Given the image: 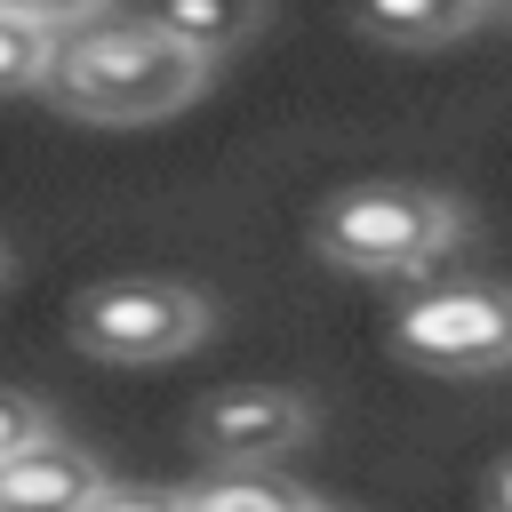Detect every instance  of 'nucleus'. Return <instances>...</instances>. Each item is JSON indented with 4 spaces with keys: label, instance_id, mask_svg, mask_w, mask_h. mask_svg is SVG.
Returning <instances> with one entry per match:
<instances>
[{
    "label": "nucleus",
    "instance_id": "obj_1",
    "mask_svg": "<svg viewBox=\"0 0 512 512\" xmlns=\"http://www.w3.org/2000/svg\"><path fill=\"white\" fill-rule=\"evenodd\" d=\"M208 72L216 64H200L168 24H152V16H96L80 32H56L40 96L64 104L72 120H96V128H144V120L184 112L208 88Z\"/></svg>",
    "mask_w": 512,
    "mask_h": 512
},
{
    "label": "nucleus",
    "instance_id": "obj_2",
    "mask_svg": "<svg viewBox=\"0 0 512 512\" xmlns=\"http://www.w3.org/2000/svg\"><path fill=\"white\" fill-rule=\"evenodd\" d=\"M464 240V208L432 184H352L312 216V248L360 280H424Z\"/></svg>",
    "mask_w": 512,
    "mask_h": 512
},
{
    "label": "nucleus",
    "instance_id": "obj_3",
    "mask_svg": "<svg viewBox=\"0 0 512 512\" xmlns=\"http://www.w3.org/2000/svg\"><path fill=\"white\" fill-rule=\"evenodd\" d=\"M392 352L416 360L424 376H496L512 368V288L504 280H424L392 312Z\"/></svg>",
    "mask_w": 512,
    "mask_h": 512
},
{
    "label": "nucleus",
    "instance_id": "obj_4",
    "mask_svg": "<svg viewBox=\"0 0 512 512\" xmlns=\"http://www.w3.org/2000/svg\"><path fill=\"white\" fill-rule=\"evenodd\" d=\"M208 296L184 288V280H152V272H128V280H96L72 296V344L88 360H120V368H152V360H184L200 336H208Z\"/></svg>",
    "mask_w": 512,
    "mask_h": 512
},
{
    "label": "nucleus",
    "instance_id": "obj_5",
    "mask_svg": "<svg viewBox=\"0 0 512 512\" xmlns=\"http://www.w3.org/2000/svg\"><path fill=\"white\" fill-rule=\"evenodd\" d=\"M192 440L216 456V464H280L288 448L312 440V408L280 384H232L216 400H200L192 416Z\"/></svg>",
    "mask_w": 512,
    "mask_h": 512
},
{
    "label": "nucleus",
    "instance_id": "obj_6",
    "mask_svg": "<svg viewBox=\"0 0 512 512\" xmlns=\"http://www.w3.org/2000/svg\"><path fill=\"white\" fill-rule=\"evenodd\" d=\"M104 488L112 480H104L96 448H72L56 432L40 448H24V456L0 464V512H88Z\"/></svg>",
    "mask_w": 512,
    "mask_h": 512
},
{
    "label": "nucleus",
    "instance_id": "obj_7",
    "mask_svg": "<svg viewBox=\"0 0 512 512\" xmlns=\"http://www.w3.org/2000/svg\"><path fill=\"white\" fill-rule=\"evenodd\" d=\"M344 16L384 48H448L488 16V0H344Z\"/></svg>",
    "mask_w": 512,
    "mask_h": 512
},
{
    "label": "nucleus",
    "instance_id": "obj_8",
    "mask_svg": "<svg viewBox=\"0 0 512 512\" xmlns=\"http://www.w3.org/2000/svg\"><path fill=\"white\" fill-rule=\"evenodd\" d=\"M152 24H168L200 64H224L264 32V0H152Z\"/></svg>",
    "mask_w": 512,
    "mask_h": 512
},
{
    "label": "nucleus",
    "instance_id": "obj_9",
    "mask_svg": "<svg viewBox=\"0 0 512 512\" xmlns=\"http://www.w3.org/2000/svg\"><path fill=\"white\" fill-rule=\"evenodd\" d=\"M184 512H312L304 488H288L272 464H216L200 488L176 496Z\"/></svg>",
    "mask_w": 512,
    "mask_h": 512
},
{
    "label": "nucleus",
    "instance_id": "obj_10",
    "mask_svg": "<svg viewBox=\"0 0 512 512\" xmlns=\"http://www.w3.org/2000/svg\"><path fill=\"white\" fill-rule=\"evenodd\" d=\"M48 56H56V32H40V24H24V16L0 8V96L40 88L48 80Z\"/></svg>",
    "mask_w": 512,
    "mask_h": 512
},
{
    "label": "nucleus",
    "instance_id": "obj_11",
    "mask_svg": "<svg viewBox=\"0 0 512 512\" xmlns=\"http://www.w3.org/2000/svg\"><path fill=\"white\" fill-rule=\"evenodd\" d=\"M40 440H48V408H40L32 392H8V384H0V464L24 456V448H40Z\"/></svg>",
    "mask_w": 512,
    "mask_h": 512
},
{
    "label": "nucleus",
    "instance_id": "obj_12",
    "mask_svg": "<svg viewBox=\"0 0 512 512\" xmlns=\"http://www.w3.org/2000/svg\"><path fill=\"white\" fill-rule=\"evenodd\" d=\"M0 8L24 16V24H40V32H80V24L112 16V0H0Z\"/></svg>",
    "mask_w": 512,
    "mask_h": 512
},
{
    "label": "nucleus",
    "instance_id": "obj_13",
    "mask_svg": "<svg viewBox=\"0 0 512 512\" xmlns=\"http://www.w3.org/2000/svg\"><path fill=\"white\" fill-rule=\"evenodd\" d=\"M88 512H184L176 496H160V488H104Z\"/></svg>",
    "mask_w": 512,
    "mask_h": 512
},
{
    "label": "nucleus",
    "instance_id": "obj_14",
    "mask_svg": "<svg viewBox=\"0 0 512 512\" xmlns=\"http://www.w3.org/2000/svg\"><path fill=\"white\" fill-rule=\"evenodd\" d=\"M488 512H512V464H496V480H488Z\"/></svg>",
    "mask_w": 512,
    "mask_h": 512
},
{
    "label": "nucleus",
    "instance_id": "obj_15",
    "mask_svg": "<svg viewBox=\"0 0 512 512\" xmlns=\"http://www.w3.org/2000/svg\"><path fill=\"white\" fill-rule=\"evenodd\" d=\"M312 512H328V504H312Z\"/></svg>",
    "mask_w": 512,
    "mask_h": 512
},
{
    "label": "nucleus",
    "instance_id": "obj_16",
    "mask_svg": "<svg viewBox=\"0 0 512 512\" xmlns=\"http://www.w3.org/2000/svg\"><path fill=\"white\" fill-rule=\"evenodd\" d=\"M504 8H512V0H504Z\"/></svg>",
    "mask_w": 512,
    "mask_h": 512
},
{
    "label": "nucleus",
    "instance_id": "obj_17",
    "mask_svg": "<svg viewBox=\"0 0 512 512\" xmlns=\"http://www.w3.org/2000/svg\"><path fill=\"white\" fill-rule=\"evenodd\" d=\"M488 8H496V0H488Z\"/></svg>",
    "mask_w": 512,
    "mask_h": 512
}]
</instances>
